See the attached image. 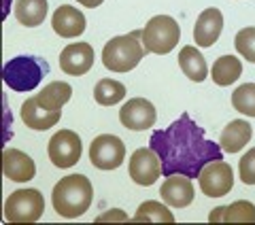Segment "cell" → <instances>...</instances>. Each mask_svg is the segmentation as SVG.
Instances as JSON below:
<instances>
[{"label": "cell", "mask_w": 255, "mask_h": 225, "mask_svg": "<svg viewBox=\"0 0 255 225\" xmlns=\"http://www.w3.org/2000/svg\"><path fill=\"white\" fill-rule=\"evenodd\" d=\"M149 147L162 162V176L185 174L189 179H198L206 164L223 159L219 142L206 140L204 130L187 112L164 130H153Z\"/></svg>", "instance_id": "1"}, {"label": "cell", "mask_w": 255, "mask_h": 225, "mask_svg": "<svg viewBox=\"0 0 255 225\" xmlns=\"http://www.w3.org/2000/svg\"><path fill=\"white\" fill-rule=\"evenodd\" d=\"M94 200V187L85 174H68L55 183L51 202L62 219H77L87 213Z\"/></svg>", "instance_id": "2"}, {"label": "cell", "mask_w": 255, "mask_h": 225, "mask_svg": "<svg viewBox=\"0 0 255 225\" xmlns=\"http://www.w3.org/2000/svg\"><path fill=\"white\" fill-rule=\"evenodd\" d=\"M145 47H142V30H132L128 34L115 36L107 41L102 49V64L111 72H130L145 58Z\"/></svg>", "instance_id": "3"}, {"label": "cell", "mask_w": 255, "mask_h": 225, "mask_svg": "<svg viewBox=\"0 0 255 225\" xmlns=\"http://www.w3.org/2000/svg\"><path fill=\"white\" fill-rule=\"evenodd\" d=\"M49 75V64L38 55H17L4 64L2 81L13 92H32Z\"/></svg>", "instance_id": "4"}, {"label": "cell", "mask_w": 255, "mask_h": 225, "mask_svg": "<svg viewBox=\"0 0 255 225\" xmlns=\"http://www.w3.org/2000/svg\"><path fill=\"white\" fill-rule=\"evenodd\" d=\"M181 28L170 15H155L142 28V47L147 53L166 55L179 45Z\"/></svg>", "instance_id": "5"}, {"label": "cell", "mask_w": 255, "mask_h": 225, "mask_svg": "<svg viewBox=\"0 0 255 225\" xmlns=\"http://www.w3.org/2000/svg\"><path fill=\"white\" fill-rule=\"evenodd\" d=\"M45 198L38 189H19L4 200L6 223H34L43 217Z\"/></svg>", "instance_id": "6"}, {"label": "cell", "mask_w": 255, "mask_h": 225, "mask_svg": "<svg viewBox=\"0 0 255 225\" xmlns=\"http://www.w3.org/2000/svg\"><path fill=\"white\" fill-rule=\"evenodd\" d=\"M47 153H49V159L55 168L68 170L81 159L83 153L81 138L73 130H60L51 136L49 144H47Z\"/></svg>", "instance_id": "7"}, {"label": "cell", "mask_w": 255, "mask_h": 225, "mask_svg": "<svg viewBox=\"0 0 255 225\" xmlns=\"http://www.w3.org/2000/svg\"><path fill=\"white\" fill-rule=\"evenodd\" d=\"M90 159L98 170H117L126 159V142L113 134L96 136L90 144Z\"/></svg>", "instance_id": "8"}, {"label": "cell", "mask_w": 255, "mask_h": 225, "mask_svg": "<svg viewBox=\"0 0 255 225\" xmlns=\"http://www.w3.org/2000/svg\"><path fill=\"white\" fill-rule=\"evenodd\" d=\"M198 181H200V189L209 198H223L234 187V170L223 159H215L202 168Z\"/></svg>", "instance_id": "9"}, {"label": "cell", "mask_w": 255, "mask_h": 225, "mask_svg": "<svg viewBox=\"0 0 255 225\" xmlns=\"http://www.w3.org/2000/svg\"><path fill=\"white\" fill-rule=\"evenodd\" d=\"M128 172H130V179L136 185L149 187L162 176V162H159L157 153L151 147H142L132 153Z\"/></svg>", "instance_id": "10"}, {"label": "cell", "mask_w": 255, "mask_h": 225, "mask_svg": "<svg viewBox=\"0 0 255 225\" xmlns=\"http://www.w3.org/2000/svg\"><path fill=\"white\" fill-rule=\"evenodd\" d=\"M119 121L124 127L134 132L149 130L157 121V111L147 98H132L119 109Z\"/></svg>", "instance_id": "11"}, {"label": "cell", "mask_w": 255, "mask_h": 225, "mask_svg": "<svg viewBox=\"0 0 255 225\" xmlns=\"http://www.w3.org/2000/svg\"><path fill=\"white\" fill-rule=\"evenodd\" d=\"M94 66V49L90 43L79 41L64 47L60 53V68L70 77H83Z\"/></svg>", "instance_id": "12"}, {"label": "cell", "mask_w": 255, "mask_h": 225, "mask_svg": "<svg viewBox=\"0 0 255 225\" xmlns=\"http://www.w3.org/2000/svg\"><path fill=\"white\" fill-rule=\"evenodd\" d=\"M194 183L185 174H172L166 176V181L159 187V196H162L164 204H168L170 208H185L194 202Z\"/></svg>", "instance_id": "13"}, {"label": "cell", "mask_w": 255, "mask_h": 225, "mask_svg": "<svg viewBox=\"0 0 255 225\" xmlns=\"http://www.w3.org/2000/svg\"><path fill=\"white\" fill-rule=\"evenodd\" d=\"M51 26H53L55 34L62 36V38H77V36H81L85 32L87 19H85V15L81 11L75 9V6L62 4L53 13Z\"/></svg>", "instance_id": "14"}, {"label": "cell", "mask_w": 255, "mask_h": 225, "mask_svg": "<svg viewBox=\"0 0 255 225\" xmlns=\"http://www.w3.org/2000/svg\"><path fill=\"white\" fill-rule=\"evenodd\" d=\"M2 172L9 181L28 183L30 179H34L36 166H34V159H32L28 153H23V151L4 149L2 151Z\"/></svg>", "instance_id": "15"}, {"label": "cell", "mask_w": 255, "mask_h": 225, "mask_svg": "<svg viewBox=\"0 0 255 225\" xmlns=\"http://www.w3.org/2000/svg\"><path fill=\"white\" fill-rule=\"evenodd\" d=\"M221 30H223V15L219 9H204L196 19V26H194V41L198 47H213L217 43V38L221 36Z\"/></svg>", "instance_id": "16"}, {"label": "cell", "mask_w": 255, "mask_h": 225, "mask_svg": "<svg viewBox=\"0 0 255 225\" xmlns=\"http://www.w3.org/2000/svg\"><path fill=\"white\" fill-rule=\"evenodd\" d=\"M62 119V111H47L38 104L34 98H28L21 104V121L26 123L30 130L45 132L53 127Z\"/></svg>", "instance_id": "17"}, {"label": "cell", "mask_w": 255, "mask_h": 225, "mask_svg": "<svg viewBox=\"0 0 255 225\" xmlns=\"http://www.w3.org/2000/svg\"><path fill=\"white\" fill-rule=\"evenodd\" d=\"M251 136H253L251 123L245 121V119H234V121H230L223 127L219 147H221V151H226V153H238V151H243L247 144H249Z\"/></svg>", "instance_id": "18"}, {"label": "cell", "mask_w": 255, "mask_h": 225, "mask_svg": "<svg viewBox=\"0 0 255 225\" xmlns=\"http://www.w3.org/2000/svg\"><path fill=\"white\" fill-rule=\"evenodd\" d=\"M211 223H255V204L249 200H236L230 206H217L209 215Z\"/></svg>", "instance_id": "19"}, {"label": "cell", "mask_w": 255, "mask_h": 225, "mask_svg": "<svg viewBox=\"0 0 255 225\" xmlns=\"http://www.w3.org/2000/svg\"><path fill=\"white\" fill-rule=\"evenodd\" d=\"M179 66L183 70L189 81L194 83H202L206 77H209V66H206L204 55L198 51V47H183L179 53Z\"/></svg>", "instance_id": "20"}, {"label": "cell", "mask_w": 255, "mask_h": 225, "mask_svg": "<svg viewBox=\"0 0 255 225\" xmlns=\"http://www.w3.org/2000/svg\"><path fill=\"white\" fill-rule=\"evenodd\" d=\"M43 109L47 111H62V107L73 98V87L64 81H51L45 85L36 96H32Z\"/></svg>", "instance_id": "21"}, {"label": "cell", "mask_w": 255, "mask_h": 225, "mask_svg": "<svg viewBox=\"0 0 255 225\" xmlns=\"http://www.w3.org/2000/svg\"><path fill=\"white\" fill-rule=\"evenodd\" d=\"M47 0H17L15 2V17L21 26L26 28H36L41 26L47 17Z\"/></svg>", "instance_id": "22"}, {"label": "cell", "mask_w": 255, "mask_h": 225, "mask_svg": "<svg viewBox=\"0 0 255 225\" xmlns=\"http://www.w3.org/2000/svg\"><path fill=\"white\" fill-rule=\"evenodd\" d=\"M243 75V64L236 55H221V58L213 64L211 77L219 87L234 85L238 81V77Z\"/></svg>", "instance_id": "23"}, {"label": "cell", "mask_w": 255, "mask_h": 225, "mask_svg": "<svg viewBox=\"0 0 255 225\" xmlns=\"http://www.w3.org/2000/svg\"><path fill=\"white\" fill-rule=\"evenodd\" d=\"M132 221L134 223H174V215L168 204H159L155 200H147V202H142L138 206Z\"/></svg>", "instance_id": "24"}, {"label": "cell", "mask_w": 255, "mask_h": 225, "mask_svg": "<svg viewBox=\"0 0 255 225\" xmlns=\"http://www.w3.org/2000/svg\"><path fill=\"white\" fill-rule=\"evenodd\" d=\"M126 85L115 79H100L94 87V100L100 107H115L126 98Z\"/></svg>", "instance_id": "25"}, {"label": "cell", "mask_w": 255, "mask_h": 225, "mask_svg": "<svg viewBox=\"0 0 255 225\" xmlns=\"http://www.w3.org/2000/svg\"><path fill=\"white\" fill-rule=\"evenodd\" d=\"M232 107L247 117H255V83H243L232 92Z\"/></svg>", "instance_id": "26"}, {"label": "cell", "mask_w": 255, "mask_h": 225, "mask_svg": "<svg viewBox=\"0 0 255 225\" xmlns=\"http://www.w3.org/2000/svg\"><path fill=\"white\" fill-rule=\"evenodd\" d=\"M234 47L241 58L255 64V26L238 30V34L234 36Z\"/></svg>", "instance_id": "27"}, {"label": "cell", "mask_w": 255, "mask_h": 225, "mask_svg": "<svg viewBox=\"0 0 255 225\" xmlns=\"http://www.w3.org/2000/svg\"><path fill=\"white\" fill-rule=\"evenodd\" d=\"M238 176L245 185H255V147L243 155L241 164H238Z\"/></svg>", "instance_id": "28"}, {"label": "cell", "mask_w": 255, "mask_h": 225, "mask_svg": "<svg viewBox=\"0 0 255 225\" xmlns=\"http://www.w3.org/2000/svg\"><path fill=\"white\" fill-rule=\"evenodd\" d=\"M107 221H122V223H126V221H130V217H128L124 211H119V208H111V211L96 217V223H107Z\"/></svg>", "instance_id": "29"}, {"label": "cell", "mask_w": 255, "mask_h": 225, "mask_svg": "<svg viewBox=\"0 0 255 225\" xmlns=\"http://www.w3.org/2000/svg\"><path fill=\"white\" fill-rule=\"evenodd\" d=\"M79 4H83L85 9H96V6H100L105 0H77Z\"/></svg>", "instance_id": "30"}]
</instances>
